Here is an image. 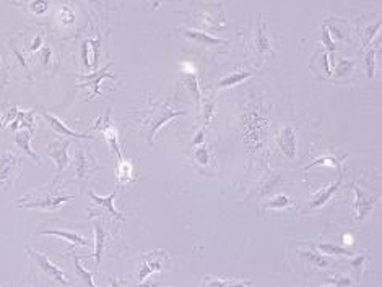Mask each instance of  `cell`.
Wrapping results in <instances>:
<instances>
[{
  "mask_svg": "<svg viewBox=\"0 0 382 287\" xmlns=\"http://www.w3.org/2000/svg\"><path fill=\"white\" fill-rule=\"evenodd\" d=\"M21 171V159L13 151L0 154V185H10Z\"/></svg>",
  "mask_w": 382,
  "mask_h": 287,
  "instance_id": "8992f818",
  "label": "cell"
},
{
  "mask_svg": "<svg viewBox=\"0 0 382 287\" xmlns=\"http://www.w3.org/2000/svg\"><path fill=\"white\" fill-rule=\"evenodd\" d=\"M340 185H342V172L338 174V177H337L335 182L330 183V185H325V187H322L321 190H317L316 193L311 196V201L307 203L306 209L307 211H314V209L322 208V206L332 198L333 193H335V191L340 188Z\"/></svg>",
  "mask_w": 382,
  "mask_h": 287,
  "instance_id": "30bf717a",
  "label": "cell"
},
{
  "mask_svg": "<svg viewBox=\"0 0 382 287\" xmlns=\"http://www.w3.org/2000/svg\"><path fill=\"white\" fill-rule=\"evenodd\" d=\"M89 169H91L89 156H87L83 150H77V154H75V174H77V177L83 179L85 175L89 172Z\"/></svg>",
  "mask_w": 382,
  "mask_h": 287,
  "instance_id": "ffe728a7",
  "label": "cell"
},
{
  "mask_svg": "<svg viewBox=\"0 0 382 287\" xmlns=\"http://www.w3.org/2000/svg\"><path fill=\"white\" fill-rule=\"evenodd\" d=\"M12 130H20V129H29L33 130L34 127V119H33V112H23V110H18L17 117L12 122Z\"/></svg>",
  "mask_w": 382,
  "mask_h": 287,
  "instance_id": "44dd1931",
  "label": "cell"
},
{
  "mask_svg": "<svg viewBox=\"0 0 382 287\" xmlns=\"http://www.w3.org/2000/svg\"><path fill=\"white\" fill-rule=\"evenodd\" d=\"M363 261H364V257L361 255V257H356V258H353L352 264H353L354 268H358V266H361V264H363Z\"/></svg>",
  "mask_w": 382,
  "mask_h": 287,
  "instance_id": "7bdbcfd3",
  "label": "cell"
},
{
  "mask_svg": "<svg viewBox=\"0 0 382 287\" xmlns=\"http://www.w3.org/2000/svg\"><path fill=\"white\" fill-rule=\"evenodd\" d=\"M322 44L325 46L327 52H330V54H333L335 52V41L332 39V34H330V29L327 28V26H323L322 28Z\"/></svg>",
  "mask_w": 382,
  "mask_h": 287,
  "instance_id": "e575fe53",
  "label": "cell"
},
{
  "mask_svg": "<svg viewBox=\"0 0 382 287\" xmlns=\"http://www.w3.org/2000/svg\"><path fill=\"white\" fill-rule=\"evenodd\" d=\"M26 252H28L29 257L36 261V264L39 266V269H41L42 274H46L47 278H51L52 281H56L57 284H62V286H68V284H70V281L67 279V276H65V273H63V269L57 266L54 261H51L49 257H47L46 253L36 252V250H33L31 247L26 248Z\"/></svg>",
  "mask_w": 382,
  "mask_h": 287,
  "instance_id": "277c9868",
  "label": "cell"
},
{
  "mask_svg": "<svg viewBox=\"0 0 382 287\" xmlns=\"http://www.w3.org/2000/svg\"><path fill=\"white\" fill-rule=\"evenodd\" d=\"M184 110H176L173 107H168V104L161 103H151L148 105V114L143 119L142 129L147 130V140L148 143H153V136L158 133V130L166 124V122L176 119L179 115H184Z\"/></svg>",
  "mask_w": 382,
  "mask_h": 287,
  "instance_id": "3957f363",
  "label": "cell"
},
{
  "mask_svg": "<svg viewBox=\"0 0 382 287\" xmlns=\"http://www.w3.org/2000/svg\"><path fill=\"white\" fill-rule=\"evenodd\" d=\"M70 145L72 143L68 140H63V138H56V140H52L47 145V154L56 162L57 174H62V171L70 162V157H68V148H70Z\"/></svg>",
  "mask_w": 382,
  "mask_h": 287,
  "instance_id": "52a82bcc",
  "label": "cell"
},
{
  "mask_svg": "<svg viewBox=\"0 0 382 287\" xmlns=\"http://www.w3.org/2000/svg\"><path fill=\"white\" fill-rule=\"evenodd\" d=\"M280 180H282V175H280L278 172H275V174H268L267 177L264 179V182H262V187H261V195L264 196V195H268L270 191L272 190H275V187L280 183Z\"/></svg>",
  "mask_w": 382,
  "mask_h": 287,
  "instance_id": "4316f807",
  "label": "cell"
},
{
  "mask_svg": "<svg viewBox=\"0 0 382 287\" xmlns=\"http://www.w3.org/2000/svg\"><path fill=\"white\" fill-rule=\"evenodd\" d=\"M94 130H99L101 133H103L104 140L108 141L109 148H111V150H113L116 154H118L120 159L124 157V156H122L120 146H119V138H118L119 131H118V129H116V125L113 124V122H111L109 114L106 115V117H101V119L96 122V125H94Z\"/></svg>",
  "mask_w": 382,
  "mask_h": 287,
  "instance_id": "9c48e42d",
  "label": "cell"
},
{
  "mask_svg": "<svg viewBox=\"0 0 382 287\" xmlns=\"http://www.w3.org/2000/svg\"><path fill=\"white\" fill-rule=\"evenodd\" d=\"M93 226H94V252H93V257H94V263H96V266H99L101 260H103V252L106 248V243H108V231H106V227H103L101 221H94Z\"/></svg>",
  "mask_w": 382,
  "mask_h": 287,
  "instance_id": "4fadbf2b",
  "label": "cell"
},
{
  "mask_svg": "<svg viewBox=\"0 0 382 287\" xmlns=\"http://www.w3.org/2000/svg\"><path fill=\"white\" fill-rule=\"evenodd\" d=\"M73 196L67 195L65 191H62V188L57 185L54 180L51 185L42 187L39 190L33 191L29 195H25L23 198L17 200V206L25 209H47V211H54L59 209L62 205L72 201Z\"/></svg>",
  "mask_w": 382,
  "mask_h": 287,
  "instance_id": "7a4b0ae2",
  "label": "cell"
},
{
  "mask_svg": "<svg viewBox=\"0 0 382 287\" xmlns=\"http://www.w3.org/2000/svg\"><path fill=\"white\" fill-rule=\"evenodd\" d=\"M31 136H33V130L29 129H20L17 130V135H15V143H17V146L20 148L21 151H23L25 154H28V156L33 159V161H36V164H39L41 166V161L38 157V154H36L33 151V148H31Z\"/></svg>",
  "mask_w": 382,
  "mask_h": 287,
  "instance_id": "9a60e30c",
  "label": "cell"
},
{
  "mask_svg": "<svg viewBox=\"0 0 382 287\" xmlns=\"http://www.w3.org/2000/svg\"><path fill=\"white\" fill-rule=\"evenodd\" d=\"M194 157L195 161H197L199 164H202V166H206L210 161V153H208V148H206L204 143L199 146H195V153H194Z\"/></svg>",
  "mask_w": 382,
  "mask_h": 287,
  "instance_id": "4dcf8cb0",
  "label": "cell"
},
{
  "mask_svg": "<svg viewBox=\"0 0 382 287\" xmlns=\"http://www.w3.org/2000/svg\"><path fill=\"white\" fill-rule=\"evenodd\" d=\"M87 2H89V3H96V5H99V2H101V0H87Z\"/></svg>",
  "mask_w": 382,
  "mask_h": 287,
  "instance_id": "f6af8a7d",
  "label": "cell"
},
{
  "mask_svg": "<svg viewBox=\"0 0 382 287\" xmlns=\"http://www.w3.org/2000/svg\"><path fill=\"white\" fill-rule=\"evenodd\" d=\"M316 248L319 250V252L325 253V255H335V257H353L352 250H347V247L333 245V243H317Z\"/></svg>",
  "mask_w": 382,
  "mask_h": 287,
  "instance_id": "603a6c76",
  "label": "cell"
},
{
  "mask_svg": "<svg viewBox=\"0 0 382 287\" xmlns=\"http://www.w3.org/2000/svg\"><path fill=\"white\" fill-rule=\"evenodd\" d=\"M379 29H381V20H379L376 25L369 26V28H366V34H364V38H363V44H364V46H366V44H369L371 39H373L374 36L378 34V31H379Z\"/></svg>",
  "mask_w": 382,
  "mask_h": 287,
  "instance_id": "60d3db41",
  "label": "cell"
},
{
  "mask_svg": "<svg viewBox=\"0 0 382 287\" xmlns=\"http://www.w3.org/2000/svg\"><path fill=\"white\" fill-rule=\"evenodd\" d=\"M29 8L34 15H44L49 10V0H33Z\"/></svg>",
  "mask_w": 382,
  "mask_h": 287,
  "instance_id": "d590c367",
  "label": "cell"
},
{
  "mask_svg": "<svg viewBox=\"0 0 382 287\" xmlns=\"http://www.w3.org/2000/svg\"><path fill=\"white\" fill-rule=\"evenodd\" d=\"M116 195H118V190H114L113 193H109L108 196H99V195H96V193H93V191H88L89 200L94 201V203H96L101 209L106 211V212H109L111 216L116 217V219H119L120 222H124V221H125L124 212H120L119 209H116V206H114Z\"/></svg>",
  "mask_w": 382,
  "mask_h": 287,
  "instance_id": "7c38bea8",
  "label": "cell"
},
{
  "mask_svg": "<svg viewBox=\"0 0 382 287\" xmlns=\"http://www.w3.org/2000/svg\"><path fill=\"white\" fill-rule=\"evenodd\" d=\"M89 55L93 57V51H91V44H89V39H85V42L82 44V62L87 68H91V62H89Z\"/></svg>",
  "mask_w": 382,
  "mask_h": 287,
  "instance_id": "8d00e7d4",
  "label": "cell"
},
{
  "mask_svg": "<svg viewBox=\"0 0 382 287\" xmlns=\"http://www.w3.org/2000/svg\"><path fill=\"white\" fill-rule=\"evenodd\" d=\"M202 143H204V131H199V135L197 136H195V140H194V145L195 146H199V145H202Z\"/></svg>",
  "mask_w": 382,
  "mask_h": 287,
  "instance_id": "ee69618b",
  "label": "cell"
},
{
  "mask_svg": "<svg viewBox=\"0 0 382 287\" xmlns=\"http://www.w3.org/2000/svg\"><path fill=\"white\" fill-rule=\"evenodd\" d=\"M39 235H54L63 238V240H68L70 243H78V245H91V242L88 238H85L82 234H77L73 231H65V229H47V231H41Z\"/></svg>",
  "mask_w": 382,
  "mask_h": 287,
  "instance_id": "2e32d148",
  "label": "cell"
},
{
  "mask_svg": "<svg viewBox=\"0 0 382 287\" xmlns=\"http://www.w3.org/2000/svg\"><path fill=\"white\" fill-rule=\"evenodd\" d=\"M275 141H277L278 150L283 153L285 157L291 159V161L296 159V154H298V136H296L294 130L291 127H283L277 133Z\"/></svg>",
  "mask_w": 382,
  "mask_h": 287,
  "instance_id": "ba28073f",
  "label": "cell"
},
{
  "mask_svg": "<svg viewBox=\"0 0 382 287\" xmlns=\"http://www.w3.org/2000/svg\"><path fill=\"white\" fill-rule=\"evenodd\" d=\"M301 257H304L307 261L312 263L317 268H328L330 266V260L317 252H299Z\"/></svg>",
  "mask_w": 382,
  "mask_h": 287,
  "instance_id": "484cf974",
  "label": "cell"
},
{
  "mask_svg": "<svg viewBox=\"0 0 382 287\" xmlns=\"http://www.w3.org/2000/svg\"><path fill=\"white\" fill-rule=\"evenodd\" d=\"M59 20L62 21V25H72L73 20H75L73 10L70 7H62L60 12H59Z\"/></svg>",
  "mask_w": 382,
  "mask_h": 287,
  "instance_id": "f35d334b",
  "label": "cell"
},
{
  "mask_svg": "<svg viewBox=\"0 0 382 287\" xmlns=\"http://www.w3.org/2000/svg\"><path fill=\"white\" fill-rule=\"evenodd\" d=\"M17 114H18L17 105H8V107L5 109L3 114H2V122H0V129H3V127L7 125V124H12V122L15 120V117H17Z\"/></svg>",
  "mask_w": 382,
  "mask_h": 287,
  "instance_id": "836d02e7",
  "label": "cell"
},
{
  "mask_svg": "<svg viewBox=\"0 0 382 287\" xmlns=\"http://www.w3.org/2000/svg\"><path fill=\"white\" fill-rule=\"evenodd\" d=\"M290 205H291V200L288 198V196L277 195L272 201H268V203L265 205V208L267 209H285V208H288Z\"/></svg>",
  "mask_w": 382,
  "mask_h": 287,
  "instance_id": "f1b7e54d",
  "label": "cell"
},
{
  "mask_svg": "<svg viewBox=\"0 0 382 287\" xmlns=\"http://www.w3.org/2000/svg\"><path fill=\"white\" fill-rule=\"evenodd\" d=\"M347 187L354 191V211H356L354 219H356L358 222L366 221V217H368L374 209L376 198L374 196H371L366 190H363L358 183L352 182V183H348Z\"/></svg>",
  "mask_w": 382,
  "mask_h": 287,
  "instance_id": "5b68a950",
  "label": "cell"
},
{
  "mask_svg": "<svg viewBox=\"0 0 382 287\" xmlns=\"http://www.w3.org/2000/svg\"><path fill=\"white\" fill-rule=\"evenodd\" d=\"M182 34L185 38H189L190 41L202 42V44H210V46H220V44H226L228 42L225 39L213 38V36L206 34L204 31H195V29H182Z\"/></svg>",
  "mask_w": 382,
  "mask_h": 287,
  "instance_id": "ac0fdd59",
  "label": "cell"
},
{
  "mask_svg": "<svg viewBox=\"0 0 382 287\" xmlns=\"http://www.w3.org/2000/svg\"><path fill=\"white\" fill-rule=\"evenodd\" d=\"M270 127V117L262 99L252 96L241 114V130L242 140L246 143L247 151L254 154L265 146Z\"/></svg>",
  "mask_w": 382,
  "mask_h": 287,
  "instance_id": "6da1fadb",
  "label": "cell"
},
{
  "mask_svg": "<svg viewBox=\"0 0 382 287\" xmlns=\"http://www.w3.org/2000/svg\"><path fill=\"white\" fill-rule=\"evenodd\" d=\"M104 78H111V79H116V77L111 73V65L101 68V70H94L91 75L88 77H83L82 79L83 81L78 84L80 88L83 86H89L91 88V96H89L88 99H93V98H98L99 96V83L103 81Z\"/></svg>",
  "mask_w": 382,
  "mask_h": 287,
  "instance_id": "8fae6325",
  "label": "cell"
},
{
  "mask_svg": "<svg viewBox=\"0 0 382 287\" xmlns=\"http://www.w3.org/2000/svg\"><path fill=\"white\" fill-rule=\"evenodd\" d=\"M72 258H73V264H75V269H77V274L80 276V279L83 281L85 284L89 286V287H94L96 284H94V279H93V273L91 271H88L87 268L83 266L82 261H80V257L75 253H72Z\"/></svg>",
  "mask_w": 382,
  "mask_h": 287,
  "instance_id": "cb8c5ba5",
  "label": "cell"
},
{
  "mask_svg": "<svg viewBox=\"0 0 382 287\" xmlns=\"http://www.w3.org/2000/svg\"><path fill=\"white\" fill-rule=\"evenodd\" d=\"M44 117H46V120L52 125L54 131H57V133H62V135H67V136H72V138H85V140H91V138H93L91 135L80 133V131L70 130V129H68V127L59 119V117H56V115H52V114H47V112H44Z\"/></svg>",
  "mask_w": 382,
  "mask_h": 287,
  "instance_id": "e0dca14e",
  "label": "cell"
},
{
  "mask_svg": "<svg viewBox=\"0 0 382 287\" xmlns=\"http://www.w3.org/2000/svg\"><path fill=\"white\" fill-rule=\"evenodd\" d=\"M202 286H249L251 281H236V279H215V278H205L200 283Z\"/></svg>",
  "mask_w": 382,
  "mask_h": 287,
  "instance_id": "83f0119b",
  "label": "cell"
},
{
  "mask_svg": "<svg viewBox=\"0 0 382 287\" xmlns=\"http://www.w3.org/2000/svg\"><path fill=\"white\" fill-rule=\"evenodd\" d=\"M327 284H333L337 287H347V286H353V279L347 278V276H333V278L327 279Z\"/></svg>",
  "mask_w": 382,
  "mask_h": 287,
  "instance_id": "ab89813d",
  "label": "cell"
},
{
  "mask_svg": "<svg viewBox=\"0 0 382 287\" xmlns=\"http://www.w3.org/2000/svg\"><path fill=\"white\" fill-rule=\"evenodd\" d=\"M252 77V73L251 72H242V70H239V72H235V73H231V75H228V77H225L221 79V81L218 83V86L216 88H230V86H235V84H239V83H242L244 79H247V78H251Z\"/></svg>",
  "mask_w": 382,
  "mask_h": 287,
  "instance_id": "7402d4cb",
  "label": "cell"
},
{
  "mask_svg": "<svg viewBox=\"0 0 382 287\" xmlns=\"http://www.w3.org/2000/svg\"><path fill=\"white\" fill-rule=\"evenodd\" d=\"M184 84L185 88H187V91L190 93V96L194 98V101L197 104H200V99H202V93H200V88H199V81H197V75L192 72L189 73V75H185V79H184Z\"/></svg>",
  "mask_w": 382,
  "mask_h": 287,
  "instance_id": "d4e9b609",
  "label": "cell"
},
{
  "mask_svg": "<svg viewBox=\"0 0 382 287\" xmlns=\"http://www.w3.org/2000/svg\"><path fill=\"white\" fill-rule=\"evenodd\" d=\"M353 68H354V62L353 60H348V58H342L340 60V63L337 65V77H348L350 73L353 72Z\"/></svg>",
  "mask_w": 382,
  "mask_h": 287,
  "instance_id": "d6a6232c",
  "label": "cell"
},
{
  "mask_svg": "<svg viewBox=\"0 0 382 287\" xmlns=\"http://www.w3.org/2000/svg\"><path fill=\"white\" fill-rule=\"evenodd\" d=\"M41 46H42V36H36V38H34V42H33V46L29 47V51H31V52H36Z\"/></svg>",
  "mask_w": 382,
  "mask_h": 287,
  "instance_id": "b9f144b4",
  "label": "cell"
},
{
  "mask_svg": "<svg viewBox=\"0 0 382 287\" xmlns=\"http://www.w3.org/2000/svg\"><path fill=\"white\" fill-rule=\"evenodd\" d=\"M202 114H204L205 124H210V120L213 119V114H215V103L213 101H205L204 105H202Z\"/></svg>",
  "mask_w": 382,
  "mask_h": 287,
  "instance_id": "74e56055",
  "label": "cell"
},
{
  "mask_svg": "<svg viewBox=\"0 0 382 287\" xmlns=\"http://www.w3.org/2000/svg\"><path fill=\"white\" fill-rule=\"evenodd\" d=\"M364 63H366V73H368V77L373 79L374 78V70H376V51L374 49L366 52Z\"/></svg>",
  "mask_w": 382,
  "mask_h": 287,
  "instance_id": "1f68e13d",
  "label": "cell"
},
{
  "mask_svg": "<svg viewBox=\"0 0 382 287\" xmlns=\"http://www.w3.org/2000/svg\"><path fill=\"white\" fill-rule=\"evenodd\" d=\"M256 51L259 54H265V52L272 51V44H270V36H268V28H267V18L261 17L259 18V25L256 29Z\"/></svg>",
  "mask_w": 382,
  "mask_h": 287,
  "instance_id": "5bb4252c",
  "label": "cell"
},
{
  "mask_svg": "<svg viewBox=\"0 0 382 287\" xmlns=\"http://www.w3.org/2000/svg\"><path fill=\"white\" fill-rule=\"evenodd\" d=\"M116 177H118L119 183H130L132 179H134V166L127 159L122 157L118 164V169H116Z\"/></svg>",
  "mask_w": 382,
  "mask_h": 287,
  "instance_id": "d6986e66",
  "label": "cell"
},
{
  "mask_svg": "<svg viewBox=\"0 0 382 287\" xmlns=\"http://www.w3.org/2000/svg\"><path fill=\"white\" fill-rule=\"evenodd\" d=\"M314 166H330V167H335V169H338V171H342V167H340V162L337 161V157H333V156H322V157H319L317 161H314V162H311L309 166H307L304 171H309L311 167H314Z\"/></svg>",
  "mask_w": 382,
  "mask_h": 287,
  "instance_id": "f546056e",
  "label": "cell"
}]
</instances>
